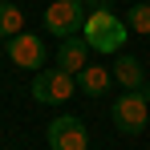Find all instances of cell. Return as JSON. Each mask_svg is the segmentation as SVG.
<instances>
[{
  "mask_svg": "<svg viewBox=\"0 0 150 150\" xmlns=\"http://www.w3.org/2000/svg\"><path fill=\"white\" fill-rule=\"evenodd\" d=\"M81 37L89 41V49L93 53H122L126 49V37H130V25H126L122 16H114L110 8H98V12H89L85 16V28H81Z\"/></svg>",
  "mask_w": 150,
  "mask_h": 150,
  "instance_id": "cell-1",
  "label": "cell"
},
{
  "mask_svg": "<svg viewBox=\"0 0 150 150\" xmlns=\"http://www.w3.org/2000/svg\"><path fill=\"white\" fill-rule=\"evenodd\" d=\"M110 118H114V126L122 134H142L150 126V81L142 89H126L122 98H114Z\"/></svg>",
  "mask_w": 150,
  "mask_h": 150,
  "instance_id": "cell-2",
  "label": "cell"
},
{
  "mask_svg": "<svg viewBox=\"0 0 150 150\" xmlns=\"http://www.w3.org/2000/svg\"><path fill=\"white\" fill-rule=\"evenodd\" d=\"M85 4L81 0H49V8H45V33L53 37H77L81 28H85Z\"/></svg>",
  "mask_w": 150,
  "mask_h": 150,
  "instance_id": "cell-3",
  "label": "cell"
},
{
  "mask_svg": "<svg viewBox=\"0 0 150 150\" xmlns=\"http://www.w3.org/2000/svg\"><path fill=\"white\" fill-rule=\"evenodd\" d=\"M77 89V77L65 73V69H41V73H33V98L41 101V105H61V101H69Z\"/></svg>",
  "mask_w": 150,
  "mask_h": 150,
  "instance_id": "cell-4",
  "label": "cell"
},
{
  "mask_svg": "<svg viewBox=\"0 0 150 150\" xmlns=\"http://www.w3.org/2000/svg\"><path fill=\"white\" fill-rule=\"evenodd\" d=\"M45 142H49V150H89V130L81 118L61 114L45 126Z\"/></svg>",
  "mask_w": 150,
  "mask_h": 150,
  "instance_id": "cell-5",
  "label": "cell"
},
{
  "mask_svg": "<svg viewBox=\"0 0 150 150\" xmlns=\"http://www.w3.org/2000/svg\"><path fill=\"white\" fill-rule=\"evenodd\" d=\"M4 53L16 69H28V73H41L45 69V41L37 33H16L4 41Z\"/></svg>",
  "mask_w": 150,
  "mask_h": 150,
  "instance_id": "cell-6",
  "label": "cell"
},
{
  "mask_svg": "<svg viewBox=\"0 0 150 150\" xmlns=\"http://www.w3.org/2000/svg\"><path fill=\"white\" fill-rule=\"evenodd\" d=\"M89 41H85V37H81V33H77V37H65V41H61V49H57V69H65V73H81V69H85V65H89Z\"/></svg>",
  "mask_w": 150,
  "mask_h": 150,
  "instance_id": "cell-7",
  "label": "cell"
},
{
  "mask_svg": "<svg viewBox=\"0 0 150 150\" xmlns=\"http://www.w3.org/2000/svg\"><path fill=\"white\" fill-rule=\"evenodd\" d=\"M110 73H114V81H118L122 89H142V85H146V69H142V61L130 57V53H122V57L114 61Z\"/></svg>",
  "mask_w": 150,
  "mask_h": 150,
  "instance_id": "cell-8",
  "label": "cell"
},
{
  "mask_svg": "<svg viewBox=\"0 0 150 150\" xmlns=\"http://www.w3.org/2000/svg\"><path fill=\"white\" fill-rule=\"evenodd\" d=\"M110 81H114V73H110L105 65H85V69L77 73V89H81L85 98H105V93H110Z\"/></svg>",
  "mask_w": 150,
  "mask_h": 150,
  "instance_id": "cell-9",
  "label": "cell"
},
{
  "mask_svg": "<svg viewBox=\"0 0 150 150\" xmlns=\"http://www.w3.org/2000/svg\"><path fill=\"white\" fill-rule=\"evenodd\" d=\"M16 33H25V12H21L12 0H0V37L8 41V37H16Z\"/></svg>",
  "mask_w": 150,
  "mask_h": 150,
  "instance_id": "cell-10",
  "label": "cell"
},
{
  "mask_svg": "<svg viewBox=\"0 0 150 150\" xmlns=\"http://www.w3.org/2000/svg\"><path fill=\"white\" fill-rule=\"evenodd\" d=\"M126 25H130V33H142V37H150V4L134 0V4H130V12H126Z\"/></svg>",
  "mask_w": 150,
  "mask_h": 150,
  "instance_id": "cell-11",
  "label": "cell"
},
{
  "mask_svg": "<svg viewBox=\"0 0 150 150\" xmlns=\"http://www.w3.org/2000/svg\"><path fill=\"white\" fill-rule=\"evenodd\" d=\"M85 4V12H98V8H105V0H81Z\"/></svg>",
  "mask_w": 150,
  "mask_h": 150,
  "instance_id": "cell-12",
  "label": "cell"
},
{
  "mask_svg": "<svg viewBox=\"0 0 150 150\" xmlns=\"http://www.w3.org/2000/svg\"><path fill=\"white\" fill-rule=\"evenodd\" d=\"M130 4H134V0H130Z\"/></svg>",
  "mask_w": 150,
  "mask_h": 150,
  "instance_id": "cell-13",
  "label": "cell"
}]
</instances>
